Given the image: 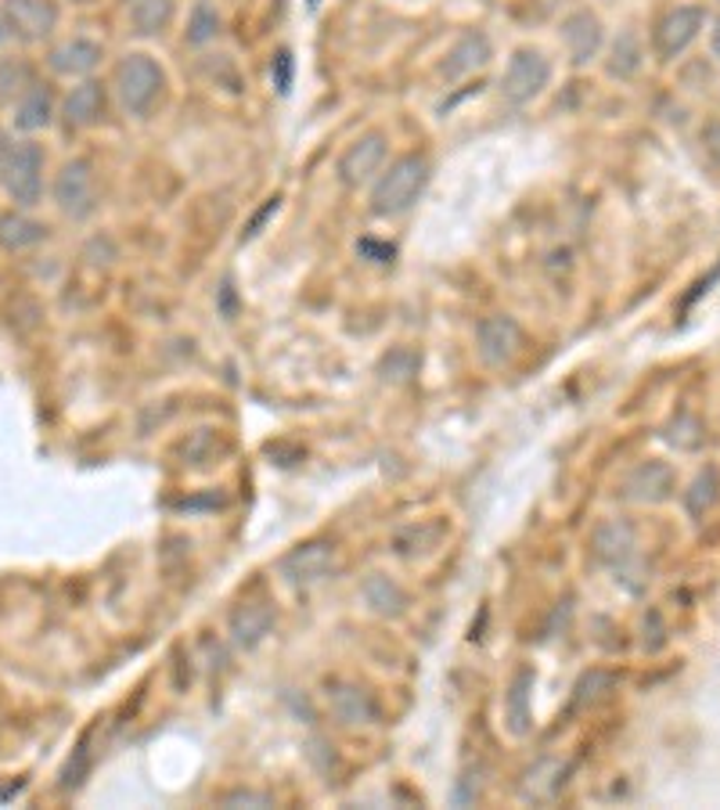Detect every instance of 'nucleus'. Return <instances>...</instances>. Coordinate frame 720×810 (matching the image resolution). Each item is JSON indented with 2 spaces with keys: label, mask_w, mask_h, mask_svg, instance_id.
<instances>
[{
  "label": "nucleus",
  "mask_w": 720,
  "mask_h": 810,
  "mask_svg": "<svg viewBox=\"0 0 720 810\" xmlns=\"http://www.w3.org/2000/svg\"><path fill=\"white\" fill-rule=\"evenodd\" d=\"M432 181V162L422 152H407L400 159H393L389 167L375 177L372 184V199L368 210L378 220H397L404 213H411L418 199L426 195V188Z\"/></svg>",
  "instance_id": "nucleus-1"
},
{
  "label": "nucleus",
  "mask_w": 720,
  "mask_h": 810,
  "mask_svg": "<svg viewBox=\"0 0 720 810\" xmlns=\"http://www.w3.org/2000/svg\"><path fill=\"white\" fill-rule=\"evenodd\" d=\"M112 90L127 116L148 119L162 105V94H166V68L144 51L123 54V58L116 62Z\"/></svg>",
  "instance_id": "nucleus-2"
},
{
  "label": "nucleus",
  "mask_w": 720,
  "mask_h": 810,
  "mask_svg": "<svg viewBox=\"0 0 720 810\" xmlns=\"http://www.w3.org/2000/svg\"><path fill=\"white\" fill-rule=\"evenodd\" d=\"M551 76H555V65L545 51L540 47H515L508 65H505V73H501V79H497L501 102L512 105V108L534 105L540 94L551 87Z\"/></svg>",
  "instance_id": "nucleus-3"
},
{
  "label": "nucleus",
  "mask_w": 720,
  "mask_h": 810,
  "mask_svg": "<svg viewBox=\"0 0 720 810\" xmlns=\"http://www.w3.org/2000/svg\"><path fill=\"white\" fill-rule=\"evenodd\" d=\"M0 184L22 210L36 205L44 195V148L36 141L8 145L4 156H0Z\"/></svg>",
  "instance_id": "nucleus-4"
},
{
  "label": "nucleus",
  "mask_w": 720,
  "mask_h": 810,
  "mask_svg": "<svg viewBox=\"0 0 720 810\" xmlns=\"http://www.w3.org/2000/svg\"><path fill=\"white\" fill-rule=\"evenodd\" d=\"M523 353H526V332L512 313H486L475 324V356L486 367L501 372V367H512Z\"/></svg>",
  "instance_id": "nucleus-5"
},
{
  "label": "nucleus",
  "mask_w": 720,
  "mask_h": 810,
  "mask_svg": "<svg viewBox=\"0 0 720 810\" xmlns=\"http://www.w3.org/2000/svg\"><path fill=\"white\" fill-rule=\"evenodd\" d=\"M386 162H389V137L383 130L361 134L357 141L346 145V152L335 162L338 184L350 188V191L368 188V184H375V177L386 170Z\"/></svg>",
  "instance_id": "nucleus-6"
},
{
  "label": "nucleus",
  "mask_w": 720,
  "mask_h": 810,
  "mask_svg": "<svg viewBox=\"0 0 720 810\" xmlns=\"http://www.w3.org/2000/svg\"><path fill=\"white\" fill-rule=\"evenodd\" d=\"M702 25H706V11L699 4H677L656 22V30H652V51H656L663 62L681 58V54L699 40Z\"/></svg>",
  "instance_id": "nucleus-7"
},
{
  "label": "nucleus",
  "mask_w": 720,
  "mask_h": 810,
  "mask_svg": "<svg viewBox=\"0 0 720 810\" xmlns=\"http://www.w3.org/2000/svg\"><path fill=\"white\" fill-rule=\"evenodd\" d=\"M54 202L69 220H87L98 210V181L87 159H69L54 177Z\"/></svg>",
  "instance_id": "nucleus-8"
},
{
  "label": "nucleus",
  "mask_w": 720,
  "mask_h": 810,
  "mask_svg": "<svg viewBox=\"0 0 720 810\" xmlns=\"http://www.w3.org/2000/svg\"><path fill=\"white\" fill-rule=\"evenodd\" d=\"M559 36H562V47L569 54V62L577 68L591 65L598 54L605 47V30H602V19L594 15L588 8H573L562 15V25H559Z\"/></svg>",
  "instance_id": "nucleus-9"
},
{
  "label": "nucleus",
  "mask_w": 720,
  "mask_h": 810,
  "mask_svg": "<svg viewBox=\"0 0 720 810\" xmlns=\"http://www.w3.org/2000/svg\"><path fill=\"white\" fill-rule=\"evenodd\" d=\"M494 58V44L483 30H465L451 47H447L443 62H440V76L447 84H458V79H469L475 73H483Z\"/></svg>",
  "instance_id": "nucleus-10"
},
{
  "label": "nucleus",
  "mask_w": 720,
  "mask_h": 810,
  "mask_svg": "<svg viewBox=\"0 0 720 810\" xmlns=\"http://www.w3.org/2000/svg\"><path fill=\"white\" fill-rule=\"evenodd\" d=\"M0 11H4L11 36L30 40V44L51 36L54 25H58V8L51 0H4Z\"/></svg>",
  "instance_id": "nucleus-11"
},
{
  "label": "nucleus",
  "mask_w": 720,
  "mask_h": 810,
  "mask_svg": "<svg viewBox=\"0 0 720 810\" xmlns=\"http://www.w3.org/2000/svg\"><path fill=\"white\" fill-rule=\"evenodd\" d=\"M332 566H335L332 544L314 541V544H303V547H295V552L284 555L281 573H284V580H289V584H295V587H310V584L324 580V576L332 573Z\"/></svg>",
  "instance_id": "nucleus-12"
},
{
  "label": "nucleus",
  "mask_w": 720,
  "mask_h": 810,
  "mask_svg": "<svg viewBox=\"0 0 720 810\" xmlns=\"http://www.w3.org/2000/svg\"><path fill=\"white\" fill-rule=\"evenodd\" d=\"M101 58H105V47L98 44V40L73 36V40H65V44H58L51 51L47 65H51V73H58V76H90L94 68L101 65Z\"/></svg>",
  "instance_id": "nucleus-13"
},
{
  "label": "nucleus",
  "mask_w": 720,
  "mask_h": 810,
  "mask_svg": "<svg viewBox=\"0 0 720 810\" xmlns=\"http://www.w3.org/2000/svg\"><path fill=\"white\" fill-rule=\"evenodd\" d=\"M230 641L238 649L252 652L256 644H264V638L275 630V609L267 601H241V606L230 612Z\"/></svg>",
  "instance_id": "nucleus-14"
},
{
  "label": "nucleus",
  "mask_w": 720,
  "mask_h": 810,
  "mask_svg": "<svg viewBox=\"0 0 720 810\" xmlns=\"http://www.w3.org/2000/svg\"><path fill=\"white\" fill-rule=\"evenodd\" d=\"M105 108H108L105 84H98V79H84V84L73 87V94L65 98L62 116L69 119V127L87 130V127H98L101 116H105Z\"/></svg>",
  "instance_id": "nucleus-15"
},
{
  "label": "nucleus",
  "mask_w": 720,
  "mask_h": 810,
  "mask_svg": "<svg viewBox=\"0 0 720 810\" xmlns=\"http://www.w3.org/2000/svg\"><path fill=\"white\" fill-rule=\"evenodd\" d=\"M329 706H332L335 717L350 727L378 721V703L372 699V692H364V689H357V684H346V681L329 684Z\"/></svg>",
  "instance_id": "nucleus-16"
},
{
  "label": "nucleus",
  "mask_w": 720,
  "mask_h": 810,
  "mask_svg": "<svg viewBox=\"0 0 720 810\" xmlns=\"http://www.w3.org/2000/svg\"><path fill=\"white\" fill-rule=\"evenodd\" d=\"M674 487V476L667 465H656L648 461L642 469H634L627 476V483H623V493H627L631 501H663Z\"/></svg>",
  "instance_id": "nucleus-17"
},
{
  "label": "nucleus",
  "mask_w": 720,
  "mask_h": 810,
  "mask_svg": "<svg viewBox=\"0 0 720 810\" xmlns=\"http://www.w3.org/2000/svg\"><path fill=\"white\" fill-rule=\"evenodd\" d=\"M361 595L368 601V609L378 616H400L407 609V595L397 580H389L383 573H372L368 580L361 584Z\"/></svg>",
  "instance_id": "nucleus-18"
},
{
  "label": "nucleus",
  "mask_w": 720,
  "mask_h": 810,
  "mask_svg": "<svg viewBox=\"0 0 720 810\" xmlns=\"http://www.w3.org/2000/svg\"><path fill=\"white\" fill-rule=\"evenodd\" d=\"M176 19V0H133L130 22L141 36H162Z\"/></svg>",
  "instance_id": "nucleus-19"
},
{
  "label": "nucleus",
  "mask_w": 720,
  "mask_h": 810,
  "mask_svg": "<svg viewBox=\"0 0 720 810\" xmlns=\"http://www.w3.org/2000/svg\"><path fill=\"white\" fill-rule=\"evenodd\" d=\"M529 689H534V674L519 670L512 681V689L505 692V721L512 727V735H529L534 727V713H529Z\"/></svg>",
  "instance_id": "nucleus-20"
},
{
  "label": "nucleus",
  "mask_w": 720,
  "mask_h": 810,
  "mask_svg": "<svg viewBox=\"0 0 720 810\" xmlns=\"http://www.w3.org/2000/svg\"><path fill=\"white\" fill-rule=\"evenodd\" d=\"M645 65V51L637 44L634 33H620L613 40V47H609V58H605V73L613 79H634L642 73Z\"/></svg>",
  "instance_id": "nucleus-21"
},
{
  "label": "nucleus",
  "mask_w": 720,
  "mask_h": 810,
  "mask_svg": "<svg viewBox=\"0 0 720 810\" xmlns=\"http://www.w3.org/2000/svg\"><path fill=\"white\" fill-rule=\"evenodd\" d=\"M54 116V102H51V90L33 84L30 90L22 94L19 105H15V127L19 130H44Z\"/></svg>",
  "instance_id": "nucleus-22"
},
{
  "label": "nucleus",
  "mask_w": 720,
  "mask_h": 810,
  "mask_svg": "<svg viewBox=\"0 0 720 810\" xmlns=\"http://www.w3.org/2000/svg\"><path fill=\"white\" fill-rule=\"evenodd\" d=\"M221 11H216L209 0H198V4L187 11V25H184V44L192 47H206L221 36Z\"/></svg>",
  "instance_id": "nucleus-23"
},
{
  "label": "nucleus",
  "mask_w": 720,
  "mask_h": 810,
  "mask_svg": "<svg viewBox=\"0 0 720 810\" xmlns=\"http://www.w3.org/2000/svg\"><path fill=\"white\" fill-rule=\"evenodd\" d=\"M418 364H422V356H418L411 347H393L383 364H378V375H383L386 382H393V386H404V382H411L418 375Z\"/></svg>",
  "instance_id": "nucleus-24"
},
{
  "label": "nucleus",
  "mask_w": 720,
  "mask_h": 810,
  "mask_svg": "<svg viewBox=\"0 0 720 810\" xmlns=\"http://www.w3.org/2000/svg\"><path fill=\"white\" fill-rule=\"evenodd\" d=\"M40 238H44V227L33 224V220H25V216L0 220V242H4L8 249H30Z\"/></svg>",
  "instance_id": "nucleus-25"
},
{
  "label": "nucleus",
  "mask_w": 720,
  "mask_h": 810,
  "mask_svg": "<svg viewBox=\"0 0 720 810\" xmlns=\"http://www.w3.org/2000/svg\"><path fill=\"white\" fill-rule=\"evenodd\" d=\"M33 84H36L33 68L25 65L22 58H4V62H0V98H15L19 102Z\"/></svg>",
  "instance_id": "nucleus-26"
},
{
  "label": "nucleus",
  "mask_w": 720,
  "mask_h": 810,
  "mask_svg": "<svg viewBox=\"0 0 720 810\" xmlns=\"http://www.w3.org/2000/svg\"><path fill=\"white\" fill-rule=\"evenodd\" d=\"M292 76H295V58H292V51H278V54H275V62H270V79H275V87H278L281 94H289V90H292Z\"/></svg>",
  "instance_id": "nucleus-27"
},
{
  "label": "nucleus",
  "mask_w": 720,
  "mask_h": 810,
  "mask_svg": "<svg viewBox=\"0 0 720 810\" xmlns=\"http://www.w3.org/2000/svg\"><path fill=\"white\" fill-rule=\"evenodd\" d=\"M529 4H534L540 19H555V15H562V11H573L577 0H529Z\"/></svg>",
  "instance_id": "nucleus-28"
},
{
  "label": "nucleus",
  "mask_w": 720,
  "mask_h": 810,
  "mask_svg": "<svg viewBox=\"0 0 720 810\" xmlns=\"http://www.w3.org/2000/svg\"><path fill=\"white\" fill-rule=\"evenodd\" d=\"M224 803H227V807H235V803H260V807H267V803H270V796H256V792H235V796H227Z\"/></svg>",
  "instance_id": "nucleus-29"
},
{
  "label": "nucleus",
  "mask_w": 720,
  "mask_h": 810,
  "mask_svg": "<svg viewBox=\"0 0 720 810\" xmlns=\"http://www.w3.org/2000/svg\"><path fill=\"white\" fill-rule=\"evenodd\" d=\"M710 44H713V54L720 58V19H717V25H713V40H710Z\"/></svg>",
  "instance_id": "nucleus-30"
},
{
  "label": "nucleus",
  "mask_w": 720,
  "mask_h": 810,
  "mask_svg": "<svg viewBox=\"0 0 720 810\" xmlns=\"http://www.w3.org/2000/svg\"><path fill=\"white\" fill-rule=\"evenodd\" d=\"M8 36H11V30H8V19H4V11H0V44H4Z\"/></svg>",
  "instance_id": "nucleus-31"
},
{
  "label": "nucleus",
  "mask_w": 720,
  "mask_h": 810,
  "mask_svg": "<svg viewBox=\"0 0 720 810\" xmlns=\"http://www.w3.org/2000/svg\"><path fill=\"white\" fill-rule=\"evenodd\" d=\"M321 4V0H310V8H318Z\"/></svg>",
  "instance_id": "nucleus-32"
}]
</instances>
